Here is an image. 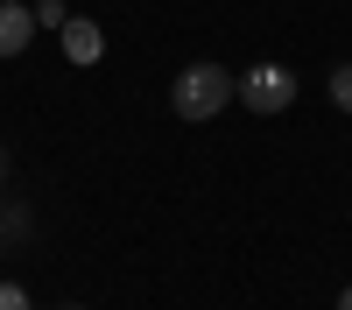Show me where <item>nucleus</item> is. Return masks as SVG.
<instances>
[{"label":"nucleus","instance_id":"1","mask_svg":"<svg viewBox=\"0 0 352 310\" xmlns=\"http://www.w3.org/2000/svg\"><path fill=\"white\" fill-rule=\"evenodd\" d=\"M232 99H240V78H232L226 64H190L184 78L169 85V106L184 113V120H219Z\"/></svg>","mask_w":352,"mask_h":310},{"label":"nucleus","instance_id":"2","mask_svg":"<svg viewBox=\"0 0 352 310\" xmlns=\"http://www.w3.org/2000/svg\"><path fill=\"white\" fill-rule=\"evenodd\" d=\"M240 106H254V113H289V106H296V71H289V64H254V71H240Z\"/></svg>","mask_w":352,"mask_h":310},{"label":"nucleus","instance_id":"3","mask_svg":"<svg viewBox=\"0 0 352 310\" xmlns=\"http://www.w3.org/2000/svg\"><path fill=\"white\" fill-rule=\"evenodd\" d=\"M56 36H64V56H71V64H99V56H106V28L85 21V14H71Z\"/></svg>","mask_w":352,"mask_h":310},{"label":"nucleus","instance_id":"4","mask_svg":"<svg viewBox=\"0 0 352 310\" xmlns=\"http://www.w3.org/2000/svg\"><path fill=\"white\" fill-rule=\"evenodd\" d=\"M36 43V8H21V0H0V56H21Z\"/></svg>","mask_w":352,"mask_h":310},{"label":"nucleus","instance_id":"5","mask_svg":"<svg viewBox=\"0 0 352 310\" xmlns=\"http://www.w3.org/2000/svg\"><path fill=\"white\" fill-rule=\"evenodd\" d=\"M21 233H28V212H21V205L0 212V247H21Z\"/></svg>","mask_w":352,"mask_h":310},{"label":"nucleus","instance_id":"6","mask_svg":"<svg viewBox=\"0 0 352 310\" xmlns=\"http://www.w3.org/2000/svg\"><path fill=\"white\" fill-rule=\"evenodd\" d=\"M331 106H338V113H352V64H338V71H331Z\"/></svg>","mask_w":352,"mask_h":310},{"label":"nucleus","instance_id":"7","mask_svg":"<svg viewBox=\"0 0 352 310\" xmlns=\"http://www.w3.org/2000/svg\"><path fill=\"white\" fill-rule=\"evenodd\" d=\"M64 21H71L64 0H36V28H64Z\"/></svg>","mask_w":352,"mask_h":310},{"label":"nucleus","instance_id":"8","mask_svg":"<svg viewBox=\"0 0 352 310\" xmlns=\"http://www.w3.org/2000/svg\"><path fill=\"white\" fill-rule=\"evenodd\" d=\"M0 310H36V303H28L21 282H0Z\"/></svg>","mask_w":352,"mask_h":310},{"label":"nucleus","instance_id":"9","mask_svg":"<svg viewBox=\"0 0 352 310\" xmlns=\"http://www.w3.org/2000/svg\"><path fill=\"white\" fill-rule=\"evenodd\" d=\"M0 184H8V148H0Z\"/></svg>","mask_w":352,"mask_h":310},{"label":"nucleus","instance_id":"10","mask_svg":"<svg viewBox=\"0 0 352 310\" xmlns=\"http://www.w3.org/2000/svg\"><path fill=\"white\" fill-rule=\"evenodd\" d=\"M338 310H352V289H345V296H338Z\"/></svg>","mask_w":352,"mask_h":310},{"label":"nucleus","instance_id":"11","mask_svg":"<svg viewBox=\"0 0 352 310\" xmlns=\"http://www.w3.org/2000/svg\"><path fill=\"white\" fill-rule=\"evenodd\" d=\"M64 310H78V303H64Z\"/></svg>","mask_w":352,"mask_h":310}]
</instances>
